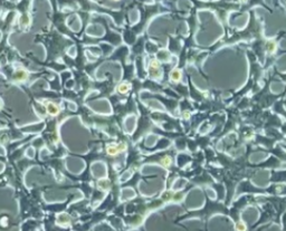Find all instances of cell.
<instances>
[{"label":"cell","mask_w":286,"mask_h":231,"mask_svg":"<svg viewBox=\"0 0 286 231\" xmlns=\"http://www.w3.org/2000/svg\"><path fill=\"white\" fill-rule=\"evenodd\" d=\"M126 150V144L125 143H120V144H108L106 146V152L112 156H115L120 152H123Z\"/></svg>","instance_id":"obj_1"},{"label":"cell","mask_w":286,"mask_h":231,"mask_svg":"<svg viewBox=\"0 0 286 231\" xmlns=\"http://www.w3.org/2000/svg\"><path fill=\"white\" fill-rule=\"evenodd\" d=\"M46 109H47L48 114H50V115H53V116L57 115V114L59 113V107L57 106L56 104L50 103V102L46 104Z\"/></svg>","instance_id":"obj_2"},{"label":"cell","mask_w":286,"mask_h":231,"mask_svg":"<svg viewBox=\"0 0 286 231\" xmlns=\"http://www.w3.org/2000/svg\"><path fill=\"white\" fill-rule=\"evenodd\" d=\"M128 89H130V85H128V83H122V84L117 87V90H119L121 94H125Z\"/></svg>","instance_id":"obj_3"},{"label":"cell","mask_w":286,"mask_h":231,"mask_svg":"<svg viewBox=\"0 0 286 231\" xmlns=\"http://www.w3.org/2000/svg\"><path fill=\"white\" fill-rule=\"evenodd\" d=\"M171 78L173 81H179L180 79V72L179 70H172L171 72Z\"/></svg>","instance_id":"obj_4"},{"label":"cell","mask_w":286,"mask_h":231,"mask_svg":"<svg viewBox=\"0 0 286 231\" xmlns=\"http://www.w3.org/2000/svg\"><path fill=\"white\" fill-rule=\"evenodd\" d=\"M170 162H171V158H169V156H166V158H163L162 160H161V163H162L164 166H166V165L168 166V165L170 164Z\"/></svg>","instance_id":"obj_5"}]
</instances>
